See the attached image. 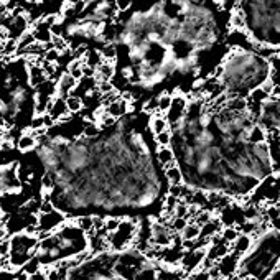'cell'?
Segmentation results:
<instances>
[{
	"instance_id": "6da1fadb",
	"label": "cell",
	"mask_w": 280,
	"mask_h": 280,
	"mask_svg": "<svg viewBox=\"0 0 280 280\" xmlns=\"http://www.w3.org/2000/svg\"><path fill=\"white\" fill-rule=\"evenodd\" d=\"M150 119L137 109L84 137V117L66 115L43 130L33 152L53 183L46 196L53 208L66 219L164 216L170 183L157 160Z\"/></svg>"
},
{
	"instance_id": "7a4b0ae2",
	"label": "cell",
	"mask_w": 280,
	"mask_h": 280,
	"mask_svg": "<svg viewBox=\"0 0 280 280\" xmlns=\"http://www.w3.org/2000/svg\"><path fill=\"white\" fill-rule=\"evenodd\" d=\"M272 63L254 50L232 48L216 66L215 78L227 99H247L270 81Z\"/></svg>"
},
{
	"instance_id": "3957f363",
	"label": "cell",
	"mask_w": 280,
	"mask_h": 280,
	"mask_svg": "<svg viewBox=\"0 0 280 280\" xmlns=\"http://www.w3.org/2000/svg\"><path fill=\"white\" fill-rule=\"evenodd\" d=\"M38 239L35 257L41 267H53L89 250V238L75 223H64L53 232H41Z\"/></svg>"
},
{
	"instance_id": "277c9868",
	"label": "cell",
	"mask_w": 280,
	"mask_h": 280,
	"mask_svg": "<svg viewBox=\"0 0 280 280\" xmlns=\"http://www.w3.org/2000/svg\"><path fill=\"white\" fill-rule=\"evenodd\" d=\"M280 265V229L267 227L238 261L239 280H267Z\"/></svg>"
},
{
	"instance_id": "5b68a950",
	"label": "cell",
	"mask_w": 280,
	"mask_h": 280,
	"mask_svg": "<svg viewBox=\"0 0 280 280\" xmlns=\"http://www.w3.org/2000/svg\"><path fill=\"white\" fill-rule=\"evenodd\" d=\"M38 236L33 232H17L9 239V262L12 270H21V267L35 257L38 246Z\"/></svg>"
},
{
	"instance_id": "8992f818",
	"label": "cell",
	"mask_w": 280,
	"mask_h": 280,
	"mask_svg": "<svg viewBox=\"0 0 280 280\" xmlns=\"http://www.w3.org/2000/svg\"><path fill=\"white\" fill-rule=\"evenodd\" d=\"M137 234V227H135V221L132 223L129 219H122L117 231L107 236V244H109V250H114V252H122L125 250L130 242L135 239Z\"/></svg>"
},
{
	"instance_id": "52a82bcc",
	"label": "cell",
	"mask_w": 280,
	"mask_h": 280,
	"mask_svg": "<svg viewBox=\"0 0 280 280\" xmlns=\"http://www.w3.org/2000/svg\"><path fill=\"white\" fill-rule=\"evenodd\" d=\"M66 223V218L60 211H50V213H41L38 215V224H36V231L40 232H53L58 227Z\"/></svg>"
},
{
	"instance_id": "ba28073f",
	"label": "cell",
	"mask_w": 280,
	"mask_h": 280,
	"mask_svg": "<svg viewBox=\"0 0 280 280\" xmlns=\"http://www.w3.org/2000/svg\"><path fill=\"white\" fill-rule=\"evenodd\" d=\"M173 231L170 226H165L161 223L152 224V236H150V244L157 247H168L173 242Z\"/></svg>"
},
{
	"instance_id": "9c48e42d",
	"label": "cell",
	"mask_w": 280,
	"mask_h": 280,
	"mask_svg": "<svg viewBox=\"0 0 280 280\" xmlns=\"http://www.w3.org/2000/svg\"><path fill=\"white\" fill-rule=\"evenodd\" d=\"M186 104H188V98H186V96H181V94L173 96L172 106L165 112V119L168 122V127H170V125H173V124H176L183 115H185Z\"/></svg>"
},
{
	"instance_id": "30bf717a",
	"label": "cell",
	"mask_w": 280,
	"mask_h": 280,
	"mask_svg": "<svg viewBox=\"0 0 280 280\" xmlns=\"http://www.w3.org/2000/svg\"><path fill=\"white\" fill-rule=\"evenodd\" d=\"M46 114H48L55 122L64 119L66 115H69L64 99H61V98H53V99H51V101H50V104H48V107H46Z\"/></svg>"
},
{
	"instance_id": "8fae6325",
	"label": "cell",
	"mask_w": 280,
	"mask_h": 280,
	"mask_svg": "<svg viewBox=\"0 0 280 280\" xmlns=\"http://www.w3.org/2000/svg\"><path fill=\"white\" fill-rule=\"evenodd\" d=\"M104 112L110 117H114V119H121L125 114L129 112V102L124 101L122 98H119L117 101H114L112 104H109L107 107H104Z\"/></svg>"
},
{
	"instance_id": "7c38bea8",
	"label": "cell",
	"mask_w": 280,
	"mask_h": 280,
	"mask_svg": "<svg viewBox=\"0 0 280 280\" xmlns=\"http://www.w3.org/2000/svg\"><path fill=\"white\" fill-rule=\"evenodd\" d=\"M17 150L21 153H28L33 152L36 147V138L33 137L32 132H21V134L17 137Z\"/></svg>"
},
{
	"instance_id": "4fadbf2b",
	"label": "cell",
	"mask_w": 280,
	"mask_h": 280,
	"mask_svg": "<svg viewBox=\"0 0 280 280\" xmlns=\"http://www.w3.org/2000/svg\"><path fill=\"white\" fill-rule=\"evenodd\" d=\"M115 75V66L112 63L102 61L98 68H96V81H110Z\"/></svg>"
},
{
	"instance_id": "5bb4252c",
	"label": "cell",
	"mask_w": 280,
	"mask_h": 280,
	"mask_svg": "<svg viewBox=\"0 0 280 280\" xmlns=\"http://www.w3.org/2000/svg\"><path fill=\"white\" fill-rule=\"evenodd\" d=\"M150 130H152V134L153 135H158L161 134V132H165L168 130V122L165 119V115L164 114H152V119H150Z\"/></svg>"
},
{
	"instance_id": "9a60e30c",
	"label": "cell",
	"mask_w": 280,
	"mask_h": 280,
	"mask_svg": "<svg viewBox=\"0 0 280 280\" xmlns=\"http://www.w3.org/2000/svg\"><path fill=\"white\" fill-rule=\"evenodd\" d=\"M157 160H158V164L164 167V170L175 165V157H173V152L170 147H160L157 150Z\"/></svg>"
},
{
	"instance_id": "2e32d148",
	"label": "cell",
	"mask_w": 280,
	"mask_h": 280,
	"mask_svg": "<svg viewBox=\"0 0 280 280\" xmlns=\"http://www.w3.org/2000/svg\"><path fill=\"white\" fill-rule=\"evenodd\" d=\"M81 61H83V64H86V66H89V68L96 69L104 60H102V56H101V53H99V50L89 48V50H87V53L84 55V58H83Z\"/></svg>"
},
{
	"instance_id": "e0dca14e",
	"label": "cell",
	"mask_w": 280,
	"mask_h": 280,
	"mask_svg": "<svg viewBox=\"0 0 280 280\" xmlns=\"http://www.w3.org/2000/svg\"><path fill=\"white\" fill-rule=\"evenodd\" d=\"M99 53L102 56V60L107 61V63H112L117 61V45L115 43H107V45H102L99 48Z\"/></svg>"
},
{
	"instance_id": "ac0fdd59",
	"label": "cell",
	"mask_w": 280,
	"mask_h": 280,
	"mask_svg": "<svg viewBox=\"0 0 280 280\" xmlns=\"http://www.w3.org/2000/svg\"><path fill=\"white\" fill-rule=\"evenodd\" d=\"M200 232H201V227L195 224V223H188L185 229L181 231V239L183 241H196L200 239Z\"/></svg>"
},
{
	"instance_id": "d6986e66",
	"label": "cell",
	"mask_w": 280,
	"mask_h": 280,
	"mask_svg": "<svg viewBox=\"0 0 280 280\" xmlns=\"http://www.w3.org/2000/svg\"><path fill=\"white\" fill-rule=\"evenodd\" d=\"M231 27L232 30H246V15L241 9H236L231 13Z\"/></svg>"
},
{
	"instance_id": "ffe728a7",
	"label": "cell",
	"mask_w": 280,
	"mask_h": 280,
	"mask_svg": "<svg viewBox=\"0 0 280 280\" xmlns=\"http://www.w3.org/2000/svg\"><path fill=\"white\" fill-rule=\"evenodd\" d=\"M165 176H167V180H168L170 185H183L181 172H180V168L176 167V164L165 168Z\"/></svg>"
},
{
	"instance_id": "44dd1931",
	"label": "cell",
	"mask_w": 280,
	"mask_h": 280,
	"mask_svg": "<svg viewBox=\"0 0 280 280\" xmlns=\"http://www.w3.org/2000/svg\"><path fill=\"white\" fill-rule=\"evenodd\" d=\"M172 101H173V96L170 94H160L157 98V112L158 114H165L168 109L172 106Z\"/></svg>"
},
{
	"instance_id": "7402d4cb",
	"label": "cell",
	"mask_w": 280,
	"mask_h": 280,
	"mask_svg": "<svg viewBox=\"0 0 280 280\" xmlns=\"http://www.w3.org/2000/svg\"><path fill=\"white\" fill-rule=\"evenodd\" d=\"M64 102H66V107H68L69 114H76V112H81V110H83V101H81L79 98L68 96V98L64 99Z\"/></svg>"
},
{
	"instance_id": "603a6c76",
	"label": "cell",
	"mask_w": 280,
	"mask_h": 280,
	"mask_svg": "<svg viewBox=\"0 0 280 280\" xmlns=\"http://www.w3.org/2000/svg\"><path fill=\"white\" fill-rule=\"evenodd\" d=\"M41 270V265H40V262H38V259L36 257H33V259H30L28 261L24 267H21V272L28 277V275H33V274H36V272H40Z\"/></svg>"
},
{
	"instance_id": "cb8c5ba5",
	"label": "cell",
	"mask_w": 280,
	"mask_h": 280,
	"mask_svg": "<svg viewBox=\"0 0 280 280\" xmlns=\"http://www.w3.org/2000/svg\"><path fill=\"white\" fill-rule=\"evenodd\" d=\"M75 224L79 227V229H83L84 232H92V216H81V218H76Z\"/></svg>"
},
{
	"instance_id": "d4e9b609",
	"label": "cell",
	"mask_w": 280,
	"mask_h": 280,
	"mask_svg": "<svg viewBox=\"0 0 280 280\" xmlns=\"http://www.w3.org/2000/svg\"><path fill=\"white\" fill-rule=\"evenodd\" d=\"M121 221H122L121 218H106L104 219V231L107 234L115 232L117 227H119V224H121Z\"/></svg>"
},
{
	"instance_id": "484cf974",
	"label": "cell",
	"mask_w": 280,
	"mask_h": 280,
	"mask_svg": "<svg viewBox=\"0 0 280 280\" xmlns=\"http://www.w3.org/2000/svg\"><path fill=\"white\" fill-rule=\"evenodd\" d=\"M51 45H53V48L58 51V53H63V51L69 48L68 41H66L63 36H53V38H51Z\"/></svg>"
},
{
	"instance_id": "4316f807",
	"label": "cell",
	"mask_w": 280,
	"mask_h": 280,
	"mask_svg": "<svg viewBox=\"0 0 280 280\" xmlns=\"http://www.w3.org/2000/svg\"><path fill=\"white\" fill-rule=\"evenodd\" d=\"M170 140H172L170 130H165V132H161V134L155 135V144H157L158 149L160 147H170Z\"/></svg>"
},
{
	"instance_id": "83f0119b",
	"label": "cell",
	"mask_w": 280,
	"mask_h": 280,
	"mask_svg": "<svg viewBox=\"0 0 280 280\" xmlns=\"http://www.w3.org/2000/svg\"><path fill=\"white\" fill-rule=\"evenodd\" d=\"M186 224H188V219H185V218H173V221L170 223V229L173 232H181L186 227Z\"/></svg>"
},
{
	"instance_id": "f1b7e54d",
	"label": "cell",
	"mask_w": 280,
	"mask_h": 280,
	"mask_svg": "<svg viewBox=\"0 0 280 280\" xmlns=\"http://www.w3.org/2000/svg\"><path fill=\"white\" fill-rule=\"evenodd\" d=\"M218 5L224 12H231L232 13L236 9H239V0H219Z\"/></svg>"
},
{
	"instance_id": "f546056e",
	"label": "cell",
	"mask_w": 280,
	"mask_h": 280,
	"mask_svg": "<svg viewBox=\"0 0 280 280\" xmlns=\"http://www.w3.org/2000/svg\"><path fill=\"white\" fill-rule=\"evenodd\" d=\"M185 280H211L209 277V272L208 270H195V272H191V274L185 278Z\"/></svg>"
},
{
	"instance_id": "4dcf8cb0",
	"label": "cell",
	"mask_w": 280,
	"mask_h": 280,
	"mask_svg": "<svg viewBox=\"0 0 280 280\" xmlns=\"http://www.w3.org/2000/svg\"><path fill=\"white\" fill-rule=\"evenodd\" d=\"M43 60L48 61V63H58V60H60V53L55 50V48H51V50H46L45 51V56H43Z\"/></svg>"
},
{
	"instance_id": "1f68e13d",
	"label": "cell",
	"mask_w": 280,
	"mask_h": 280,
	"mask_svg": "<svg viewBox=\"0 0 280 280\" xmlns=\"http://www.w3.org/2000/svg\"><path fill=\"white\" fill-rule=\"evenodd\" d=\"M18 272L10 269H0V280H17Z\"/></svg>"
},
{
	"instance_id": "d6a6232c",
	"label": "cell",
	"mask_w": 280,
	"mask_h": 280,
	"mask_svg": "<svg viewBox=\"0 0 280 280\" xmlns=\"http://www.w3.org/2000/svg\"><path fill=\"white\" fill-rule=\"evenodd\" d=\"M114 5L117 12H129L132 7V0H114Z\"/></svg>"
},
{
	"instance_id": "836d02e7",
	"label": "cell",
	"mask_w": 280,
	"mask_h": 280,
	"mask_svg": "<svg viewBox=\"0 0 280 280\" xmlns=\"http://www.w3.org/2000/svg\"><path fill=\"white\" fill-rule=\"evenodd\" d=\"M7 236H9V229H7L4 221H0V241H5Z\"/></svg>"
},
{
	"instance_id": "e575fe53",
	"label": "cell",
	"mask_w": 280,
	"mask_h": 280,
	"mask_svg": "<svg viewBox=\"0 0 280 280\" xmlns=\"http://www.w3.org/2000/svg\"><path fill=\"white\" fill-rule=\"evenodd\" d=\"M27 280H46V274L40 270V272H36V274H33V275H28Z\"/></svg>"
},
{
	"instance_id": "d590c367",
	"label": "cell",
	"mask_w": 280,
	"mask_h": 280,
	"mask_svg": "<svg viewBox=\"0 0 280 280\" xmlns=\"http://www.w3.org/2000/svg\"><path fill=\"white\" fill-rule=\"evenodd\" d=\"M267 280H280V265H278V267H277L274 272H272L270 277H269Z\"/></svg>"
},
{
	"instance_id": "8d00e7d4",
	"label": "cell",
	"mask_w": 280,
	"mask_h": 280,
	"mask_svg": "<svg viewBox=\"0 0 280 280\" xmlns=\"http://www.w3.org/2000/svg\"><path fill=\"white\" fill-rule=\"evenodd\" d=\"M66 2V5H69V7H73V5H76V4H79L81 0H64Z\"/></svg>"
},
{
	"instance_id": "74e56055",
	"label": "cell",
	"mask_w": 280,
	"mask_h": 280,
	"mask_svg": "<svg viewBox=\"0 0 280 280\" xmlns=\"http://www.w3.org/2000/svg\"><path fill=\"white\" fill-rule=\"evenodd\" d=\"M4 134H5V130H4V127H0V144L4 142Z\"/></svg>"
},
{
	"instance_id": "f35d334b",
	"label": "cell",
	"mask_w": 280,
	"mask_h": 280,
	"mask_svg": "<svg viewBox=\"0 0 280 280\" xmlns=\"http://www.w3.org/2000/svg\"><path fill=\"white\" fill-rule=\"evenodd\" d=\"M25 2H28V4H30V5H36V4H40L41 0H25Z\"/></svg>"
},
{
	"instance_id": "ab89813d",
	"label": "cell",
	"mask_w": 280,
	"mask_h": 280,
	"mask_svg": "<svg viewBox=\"0 0 280 280\" xmlns=\"http://www.w3.org/2000/svg\"><path fill=\"white\" fill-rule=\"evenodd\" d=\"M2 48H4V41H0V51H2Z\"/></svg>"
},
{
	"instance_id": "60d3db41",
	"label": "cell",
	"mask_w": 280,
	"mask_h": 280,
	"mask_svg": "<svg viewBox=\"0 0 280 280\" xmlns=\"http://www.w3.org/2000/svg\"><path fill=\"white\" fill-rule=\"evenodd\" d=\"M0 175H2V168H0ZM0 191H2V188H0Z\"/></svg>"
},
{
	"instance_id": "b9f144b4",
	"label": "cell",
	"mask_w": 280,
	"mask_h": 280,
	"mask_svg": "<svg viewBox=\"0 0 280 280\" xmlns=\"http://www.w3.org/2000/svg\"><path fill=\"white\" fill-rule=\"evenodd\" d=\"M2 2H10V0H2Z\"/></svg>"
},
{
	"instance_id": "7bdbcfd3",
	"label": "cell",
	"mask_w": 280,
	"mask_h": 280,
	"mask_svg": "<svg viewBox=\"0 0 280 280\" xmlns=\"http://www.w3.org/2000/svg\"><path fill=\"white\" fill-rule=\"evenodd\" d=\"M0 221H2V213H0Z\"/></svg>"
}]
</instances>
